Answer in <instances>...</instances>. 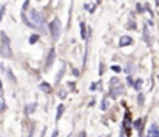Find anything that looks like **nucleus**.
I'll list each match as a JSON object with an SVG mask.
<instances>
[{
  "label": "nucleus",
  "mask_w": 159,
  "mask_h": 137,
  "mask_svg": "<svg viewBox=\"0 0 159 137\" xmlns=\"http://www.w3.org/2000/svg\"><path fill=\"white\" fill-rule=\"evenodd\" d=\"M124 92V86H122V83L119 82L117 79H113L111 80V86H110V95L113 99H116L119 94H122Z\"/></svg>",
  "instance_id": "1"
},
{
  "label": "nucleus",
  "mask_w": 159,
  "mask_h": 137,
  "mask_svg": "<svg viewBox=\"0 0 159 137\" xmlns=\"http://www.w3.org/2000/svg\"><path fill=\"white\" fill-rule=\"evenodd\" d=\"M30 23H31V26H33V28H40V26H42V16L40 14H39V12L36 11V9H31L30 11Z\"/></svg>",
  "instance_id": "2"
},
{
  "label": "nucleus",
  "mask_w": 159,
  "mask_h": 137,
  "mask_svg": "<svg viewBox=\"0 0 159 137\" xmlns=\"http://www.w3.org/2000/svg\"><path fill=\"white\" fill-rule=\"evenodd\" d=\"M0 52H2L3 57H11L12 56L11 48H9V40L5 36V33H2V48H0Z\"/></svg>",
  "instance_id": "3"
},
{
  "label": "nucleus",
  "mask_w": 159,
  "mask_h": 137,
  "mask_svg": "<svg viewBox=\"0 0 159 137\" xmlns=\"http://www.w3.org/2000/svg\"><path fill=\"white\" fill-rule=\"evenodd\" d=\"M49 30H51V36H52V39L57 40V39H59V36H60V30H62L59 19H54V20H52V22L49 23Z\"/></svg>",
  "instance_id": "4"
},
{
  "label": "nucleus",
  "mask_w": 159,
  "mask_h": 137,
  "mask_svg": "<svg viewBox=\"0 0 159 137\" xmlns=\"http://www.w3.org/2000/svg\"><path fill=\"white\" fill-rule=\"evenodd\" d=\"M131 37L130 36H122L121 39H119V46H127V45H131Z\"/></svg>",
  "instance_id": "5"
},
{
  "label": "nucleus",
  "mask_w": 159,
  "mask_h": 137,
  "mask_svg": "<svg viewBox=\"0 0 159 137\" xmlns=\"http://www.w3.org/2000/svg\"><path fill=\"white\" fill-rule=\"evenodd\" d=\"M147 137H159V129L156 128V125H151L148 132H147Z\"/></svg>",
  "instance_id": "6"
},
{
  "label": "nucleus",
  "mask_w": 159,
  "mask_h": 137,
  "mask_svg": "<svg viewBox=\"0 0 159 137\" xmlns=\"http://www.w3.org/2000/svg\"><path fill=\"white\" fill-rule=\"evenodd\" d=\"M0 68H2V70H5V74L11 79V82H12V83H16V77L14 76H12V73H11V70H9V68H6V66H3V65H0Z\"/></svg>",
  "instance_id": "7"
},
{
  "label": "nucleus",
  "mask_w": 159,
  "mask_h": 137,
  "mask_svg": "<svg viewBox=\"0 0 159 137\" xmlns=\"http://www.w3.org/2000/svg\"><path fill=\"white\" fill-rule=\"evenodd\" d=\"M54 56H56L54 49H51V51H49V56H48V63H46V66H48V68L52 65V62H54Z\"/></svg>",
  "instance_id": "8"
},
{
  "label": "nucleus",
  "mask_w": 159,
  "mask_h": 137,
  "mask_svg": "<svg viewBox=\"0 0 159 137\" xmlns=\"http://www.w3.org/2000/svg\"><path fill=\"white\" fill-rule=\"evenodd\" d=\"M144 37H145V42H147V45L150 46V45H151V40H150V34H148L147 26H144Z\"/></svg>",
  "instance_id": "9"
},
{
  "label": "nucleus",
  "mask_w": 159,
  "mask_h": 137,
  "mask_svg": "<svg viewBox=\"0 0 159 137\" xmlns=\"http://www.w3.org/2000/svg\"><path fill=\"white\" fill-rule=\"evenodd\" d=\"M63 111H65V106H63V105H59V106H57V113H56V120H59V119L62 117Z\"/></svg>",
  "instance_id": "10"
},
{
  "label": "nucleus",
  "mask_w": 159,
  "mask_h": 137,
  "mask_svg": "<svg viewBox=\"0 0 159 137\" xmlns=\"http://www.w3.org/2000/svg\"><path fill=\"white\" fill-rule=\"evenodd\" d=\"M36 103H31V105H28V106H26V114H33L34 111H36Z\"/></svg>",
  "instance_id": "11"
},
{
  "label": "nucleus",
  "mask_w": 159,
  "mask_h": 137,
  "mask_svg": "<svg viewBox=\"0 0 159 137\" xmlns=\"http://www.w3.org/2000/svg\"><path fill=\"white\" fill-rule=\"evenodd\" d=\"M90 89H91V91H94V89H96V91H100V89H102V83H100V82H96V85H91Z\"/></svg>",
  "instance_id": "12"
},
{
  "label": "nucleus",
  "mask_w": 159,
  "mask_h": 137,
  "mask_svg": "<svg viewBox=\"0 0 159 137\" xmlns=\"http://www.w3.org/2000/svg\"><path fill=\"white\" fill-rule=\"evenodd\" d=\"M5 100H3V97H2V95H0V111H5Z\"/></svg>",
  "instance_id": "13"
},
{
  "label": "nucleus",
  "mask_w": 159,
  "mask_h": 137,
  "mask_svg": "<svg viewBox=\"0 0 159 137\" xmlns=\"http://www.w3.org/2000/svg\"><path fill=\"white\" fill-rule=\"evenodd\" d=\"M81 36H82V39L87 37V34H85V25L84 23H81Z\"/></svg>",
  "instance_id": "14"
},
{
  "label": "nucleus",
  "mask_w": 159,
  "mask_h": 137,
  "mask_svg": "<svg viewBox=\"0 0 159 137\" xmlns=\"http://www.w3.org/2000/svg\"><path fill=\"white\" fill-rule=\"evenodd\" d=\"M142 83H144V82H142V80H136V83H135L133 86H135L136 89H141V88H142Z\"/></svg>",
  "instance_id": "15"
},
{
  "label": "nucleus",
  "mask_w": 159,
  "mask_h": 137,
  "mask_svg": "<svg viewBox=\"0 0 159 137\" xmlns=\"http://www.w3.org/2000/svg\"><path fill=\"white\" fill-rule=\"evenodd\" d=\"M37 40H39V36H37V34H36V36H31V37H30V43H36Z\"/></svg>",
  "instance_id": "16"
},
{
  "label": "nucleus",
  "mask_w": 159,
  "mask_h": 137,
  "mask_svg": "<svg viewBox=\"0 0 159 137\" xmlns=\"http://www.w3.org/2000/svg\"><path fill=\"white\" fill-rule=\"evenodd\" d=\"M40 89H43V91L48 92V91H49V86H48L46 83H40Z\"/></svg>",
  "instance_id": "17"
},
{
  "label": "nucleus",
  "mask_w": 159,
  "mask_h": 137,
  "mask_svg": "<svg viewBox=\"0 0 159 137\" xmlns=\"http://www.w3.org/2000/svg\"><path fill=\"white\" fill-rule=\"evenodd\" d=\"M107 108H108V102L103 99V100H102V109H107Z\"/></svg>",
  "instance_id": "18"
},
{
  "label": "nucleus",
  "mask_w": 159,
  "mask_h": 137,
  "mask_svg": "<svg viewBox=\"0 0 159 137\" xmlns=\"http://www.w3.org/2000/svg\"><path fill=\"white\" fill-rule=\"evenodd\" d=\"M111 70L114 71V73H121L122 70H121V66H111Z\"/></svg>",
  "instance_id": "19"
},
{
  "label": "nucleus",
  "mask_w": 159,
  "mask_h": 137,
  "mask_svg": "<svg viewBox=\"0 0 159 137\" xmlns=\"http://www.w3.org/2000/svg\"><path fill=\"white\" fill-rule=\"evenodd\" d=\"M135 126H136L138 129H141V128H142V120H138V122L135 123Z\"/></svg>",
  "instance_id": "20"
},
{
  "label": "nucleus",
  "mask_w": 159,
  "mask_h": 137,
  "mask_svg": "<svg viewBox=\"0 0 159 137\" xmlns=\"http://www.w3.org/2000/svg\"><path fill=\"white\" fill-rule=\"evenodd\" d=\"M3 14H5V6H3L2 9H0V20H2V19H3Z\"/></svg>",
  "instance_id": "21"
},
{
  "label": "nucleus",
  "mask_w": 159,
  "mask_h": 137,
  "mask_svg": "<svg viewBox=\"0 0 159 137\" xmlns=\"http://www.w3.org/2000/svg\"><path fill=\"white\" fill-rule=\"evenodd\" d=\"M59 94H60V95H59V97H60V99H63V97H65V91H60Z\"/></svg>",
  "instance_id": "22"
},
{
  "label": "nucleus",
  "mask_w": 159,
  "mask_h": 137,
  "mask_svg": "<svg viewBox=\"0 0 159 137\" xmlns=\"http://www.w3.org/2000/svg\"><path fill=\"white\" fill-rule=\"evenodd\" d=\"M57 135H59V131H57V129H56V131H54V132H52V135H51V137H57Z\"/></svg>",
  "instance_id": "23"
},
{
  "label": "nucleus",
  "mask_w": 159,
  "mask_h": 137,
  "mask_svg": "<svg viewBox=\"0 0 159 137\" xmlns=\"http://www.w3.org/2000/svg\"><path fill=\"white\" fill-rule=\"evenodd\" d=\"M119 137H125V134H124V131H121V132H119Z\"/></svg>",
  "instance_id": "24"
},
{
  "label": "nucleus",
  "mask_w": 159,
  "mask_h": 137,
  "mask_svg": "<svg viewBox=\"0 0 159 137\" xmlns=\"http://www.w3.org/2000/svg\"><path fill=\"white\" fill-rule=\"evenodd\" d=\"M0 89H3V86H2V82H0Z\"/></svg>",
  "instance_id": "25"
}]
</instances>
